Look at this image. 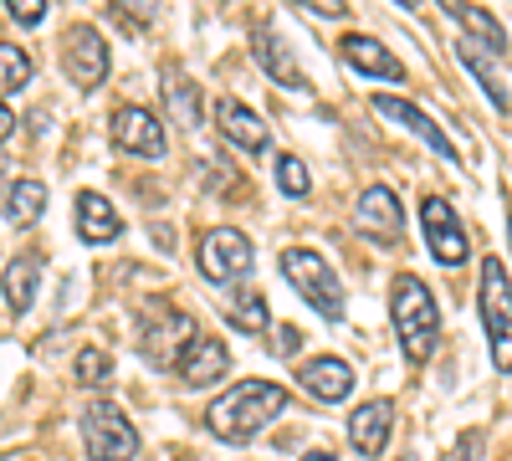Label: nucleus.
Masks as SVG:
<instances>
[{"instance_id":"obj_14","label":"nucleus","mask_w":512,"mask_h":461,"mask_svg":"<svg viewBox=\"0 0 512 461\" xmlns=\"http://www.w3.org/2000/svg\"><path fill=\"white\" fill-rule=\"evenodd\" d=\"M216 123H221V134H226L231 144H241L246 154H267V144H272L267 123L256 118L241 98H221V103H216Z\"/></svg>"},{"instance_id":"obj_16","label":"nucleus","mask_w":512,"mask_h":461,"mask_svg":"<svg viewBox=\"0 0 512 461\" xmlns=\"http://www.w3.org/2000/svg\"><path fill=\"white\" fill-rule=\"evenodd\" d=\"M118 231H123V216L113 211V200L98 190H82L77 195V236L88 246H108V241H118Z\"/></svg>"},{"instance_id":"obj_7","label":"nucleus","mask_w":512,"mask_h":461,"mask_svg":"<svg viewBox=\"0 0 512 461\" xmlns=\"http://www.w3.org/2000/svg\"><path fill=\"white\" fill-rule=\"evenodd\" d=\"M420 231H425V246H431V257L436 262H446V267H461L466 262V231H461V221H456V211H451V200L446 195H425L420 200Z\"/></svg>"},{"instance_id":"obj_26","label":"nucleus","mask_w":512,"mask_h":461,"mask_svg":"<svg viewBox=\"0 0 512 461\" xmlns=\"http://www.w3.org/2000/svg\"><path fill=\"white\" fill-rule=\"evenodd\" d=\"M231 318H236V328H246V333H262L267 328V298L256 287H236V298H231Z\"/></svg>"},{"instance_id":"obj_27","label":"nucleus","mask_w":512,"mask_h":461,"mask_svg":"<svg viewBox=\"0 0 512 461\" xmlns=\"http://www.w3.org/2000/svg\"><path fill=\"white\" fill-rule=\"evenodd\" d=\"M77 385H88V390H98V385H108L113 380V359H108V349H98V344H88V349H77Z\"/></svg>"},{"instance_id":"obj_5","label":"nucleus","mask_w":512,"mask_h":461,"mask_svg":"<svg viewBox=\"0 0 512 461\" xmlns=\"http://www.w3.org/2000/svg\"><path fill=\"white\" fill-rule=\"evenodd\" d=\"M82 441H88L93 461H134L139 456V431L113 400H93L82 410Z\"/></svg>"},{"instance_id":"obj_3","label":"nucleus","mask_w":512,"mask_h":461,"mask_svg":"<svg viewBox=\"0 0 512 461\" xmlns=\"http://www.w3.org/2000/svg\"><path fill=\"white\" fill-rule=\"evenodd\" d=\"M282 272L308 298V308H318L328 323H344V282H338V272L318 257L313 246H287L282 251Z\"/></svg>"},{"instance_id":"obj_18","label":"nucleus","mask_w":512,"mask_h":461,"mask_svg":"<svg viewBox=\"0 0 512 461\" xmlns=\"http://www.w3.org/2000/svg\"><path fill=\"white\" fill-rule=\"evenodd\" d=\"M195 344V323L190 318H180V313H169L164 323H154L144 339H139V349L154 359V364H180V354Z\"/></svg>"},{"instance_id":"obj_6","label":"nucleus","mask_w":512,"mask_h":461,"mask_svg":"<svg viewBox=\"0 0 512 461\" xmlns=\"http://www.w3.org/2000/svg\"><path fill=\"white\" fill-rule=\"evenodd\" d=\"M251 262H256V251L241 231L231 226H216V231H205L200 241V272L210 282H221V287H241L251 277Z\"/></svg>"},{"instance_id":"obj_22","label":"nucleus","mask_w":512,"mask_h":461,"mask_svg":"<svg viewBox=\"0 0 512 461\" xmlns=\"http://www.w3.org/2000/svg\"><path fill=\"white\" fill-rule=\"evenodd\" d=\"M461 26L472 31V47H482V52H492V57H507V31H502V21H497L492 11L466 6V11H461Z\"/></svg>"},{"instance_id":"obj_34","label":"nucleus","mask_w":512,"mask_h":461,"mask_svg":"<svg viewBox=\"0 0 512 461\" xmlns=\"http://www.w3.org/2000/svg\"><path fill=\"white\" fill-rule=\"evenodd\" d=\"M303 461H333V451H308Z\"/></svg>"},{"instance_id":"obj_2","label":"nucleus","mask_w":512,"mask_h":461,"mask_svg":"<svg viewBox=\"0 0 512 461\" xmlns=\"http://www.w3.org/2000/svg\"><path fill=\"white\" fill-rule=\"evenodd\" d=\"M390 318H395V339L405 349L410 364H425L436 354V339H441V308L431 298V287L420 277L400 272L395 287H390Z\"/></svg>"},{"instance_id":"obj_4","label":"nucleus","mask_w":512,"mask_h":461,"mask_svg":"<svg viewBox=\"0 0 512 461\" xmlns=\"http://www.w3.org/2000/svg\"><path fill=\"white\" fill-rule=\"evenodd\" d=\"M477 313L487 323V344H492V364L502 374H512V282L507 267L497 257L482 262V287H477Z\"/></svg>"},{"instance_id":"obj_29","label":"nucleus","mask_w":512,"mask_h":461,"mask_svg":"<svg viewBox=\"0 0 512 461\" xmlns=\"http://www.w3.org/2000/svg\"><path fill=\"white\" fill-rule=\"evenodd\" d=\"M6 11L21 26H41V21H47V0H6Z\"/></svg>"},{"instance_id":"obj_15","label":"nucleus","mask_w":512,"mask_h":461,"mask_svg":"<svg viewBox=\"0 0 512 461\" xmlns=\"http://www.w3.org/2000/svg\"><path fill=\"white\" fill-rule=\"evenodd\" d=\"M226 364H231V354H226V344L221 339H205V333H200V339L180 354V380L190 385V390H205V385H216L221 380V374H226Z\"/></svg>"},{"instance_id":"obj_17","label":"nucleus","mask_w":512,"mask_h":461,"mask_svg":"<svg viewBox=\"0 0 512 461\" xmlns=\"http://www.w3.org/2000/svg\"><path fill=\"white\" fill-rule=\"evenodd\" d=\"M251 52H256V62H262L267 67V77L277 82V88H303V67H297V57L287 52V41L272 31V26H262V31H256L251 36Z\"/></svg>"},{"instance_id":"obj_35","label":"nucleus","mask_w":512,"mask_h":461,"mask_svg":"<svg viewBox=\"0 0 512 461\" xmlns=\"http://www.w3.org/2000/svg\"><path fill=\"white\" fill-rule=\"evenodd\" d=\"M395 6H405V11H415V6H420V0H395Z\"/></svg>"},{"instance_id":"obj_19","label":"nucleus","mask_w":512,"mask_h":461,"mask_svg":"<svg viewBox=\"0 0 512 461\" xmlns=\"http://www.w3.org/2000/svg\"><path fill=\"white\" fill-rule=\"evenodd\" d=\"M344 57H349V67H359L364 77H400V62L390 57V47L384 41H374V36H344Z\"/></svg>"},{"instance_id":"obj_21","label":"nucleus","mask_w":512,"mask_h":461,"mask_svg":"<svg viewBox=\"0 0 512 461\" xmlns=\"http://www.w3.org/2000/svg\"><path fill=\"white\" fill-rule=\"evenodd\" d=\"M41 211H47V185H41V180H16L6 190V216L16 226H36Z\"/></svg>"},{"instance_id":"obj_30","label":"nucleus","mask_w":512,"mask_h":461,"mask_svg":"<svg viewBox=\"0 0 512 461\" xmlns=\"http://www.w3.org/2000/svg\"><path fill=\"white\" fill-rule=\"evenodd\" d=\"M308 11H318V16H344L349 11V0H303Z\"/></svg>"},{"instance_id":"obj_1","label":"nucleus","mask_w":512,"mask_h":461,"mask_svg":"<svg viewBox=\"0 0 512 461\" xmlns=\"http://www.w3.org/2000/svg\"><path fill=\"white\" fill-rule=\"evenodd\" d=\"M282 410H287V390L277 380H241L205 405V426L221 441H251L256 431H267Z\"/></svg>"},{"instance_id":"obj_13","label":"nucleus","mask_w":512,"mask_h":461,"mask_svg":"<svg viewBox=\"0 0 512 461\" xmlns=\"http://www.w3.org/2000/svg\"><path fill=\"white\" fill-rule=\"evenodd\" d=\"M390 431H395V405L390 400H369L349 415V441L359 456H379L390 446Z\"/></svg>"},{"instance_id":"obj_11","label":"nucleus","mask_w":512,"mask_h":461,"mask_svg":"<svg viewBox=\"0 0 512 461\" xmlns=\"http://www.w3.org/2000/svg\"><path fill=\"white\" fill-rule=\"evenodd\" d=\"M374 113H379V118H390V123H400V129H410L420 144H431L441 159H451V164L461 159V154H456V144L441 134V123H436V118H425L415 103H405V98H390V93H379V98H374Z\"/></svg>"},{"instance_id":"obj_20","label":"nucleus","mask_w":512,"mask_h":461,"mask_svg":"<svg viewBox=\"0 0 512 461\" xmlns=\"http://www.w3.org/2000/svg\"><path fill=\"white\" fill-rule=\"evenodd\" d=\"M36 282H41V257L36 251H26V257H16L6 267V303H11V313H26L36 303Z\"/></svg>"},{"instance_id":"obj_28","label":"nucleus","mask_w":512,"mask_h":461,"mask_svg":"<svg viewBox=\"0 0 512 461\" xmlns=\"http://www.w3.org/2000/svg\"><path fill=\"white\" fill-rule=\"evenodd\" d=\"M308 185H313V180H308V170H303V159H297V154H282V159H277V190L292 195V200H303Z\"/></svg>"},{"instance_id":"obj_9","label":"nucleus","mask_w":512,"mask_h":461,"mask_svg":"<svg viewBox=\"0 0 512 461\" xmlns=\"http://www.w3.org/2000/svg\"><path fill=\"white\" fill-rule=\"evenodd\" d=\"M354 231L374 236L379 246H395L405 236V211H400V195L390 185H369L354 205Z\"/></svg>"},{"instance_id":"obj_33","label":"nucleus","mask_w":512,"mask_h":461,"mask_svg":"<svg viewBox=\"0 0 512 461\" xmlns=\"http://www.w3.org/2000/svg\"><path fill=\"white\" fill-rule=\"evenodd\" d=\"M441 11H451V16H461V11H466V0H441Z\"/></svg>"},{"instance_id":"obj_12","label":"nucleus","mask_w":512,"mask_h":461,"mask_svg":"<svg viewBox=\"0 0 512 461\" xmlns=\"http://www.w3.org/2000/svg\"><path fill=\"white\" fill-rule=\"evenodd\" d=\"M297 385H303L313 400H323V405H338V400H349V390H354V369L344 359L323 354V359L297 364Z\"/></svg>"},{"instance_id":"obj_31","label":"nucleus","mask_w":512,"mask_h":461,"mask_svg":"<svg viewBox=\"0 0 512 461\" xmlns=\"http://www.w3.org/2000/svg\"><path fill=\"white\" fill-rule=\"evenodd\" d=\"M11 134H16V113H11V103H6V98H0V144H6Z\"/></svg>"},{"instance_id":"obj_24","label":"nucleus","mask_w":512,"mask_h":461,"mask_svg":"<svg viewBox=\"0 0 512 461\" xmlns=\"http://www.w3.org/2000/svg\"><path fill=\"white\" fill-rule=\"evenodd\" d=\"M456 57L466 62V72H472V77L482 82V93L492 98V108H497V113H507V108H512V98H507V88L497 82V72L482 62V47H472V41H456Z\"/></svg>"},{"instance_id":"obj_32","label":"nucleus","mask_w":512,"mask_h":461,"mask_svg":"<svg viewBox=\"0 0 512 461\" xmlns=\"http://www.w3.org/2000/svg\"><path fill=\"white\" fill-rule=\"evenodd\" d=\"M123 6H128V11H139V16H154V11H159V0H123Z\"/></svg>"},{"instance_id":"obj_8","label":"nucleus","mask_w":512,"mask_h":461,"mask_svg":"<svg viewBox=\"0 0 512 461\" xmlns=\"http://www.w3.org/2000/svg\"><path fill=\"white\" fill-rule=\"evenodd\" d=\"M62 67H67V77L77 82L82 93H93L98 82L108 77V41H103V31L98 26H72L67 41H62Z\"/></svg>"},{"instance_id":"obj_36","label":"nucleus","mask_w":512,"mask_h":461,"mask_svg":"<svg viewBox=\"0 0 512 461\" xmlns=\"http://www.w3.org/2000/svg\"><path fill=\"white\" fill-rule=\"evenodd\" d=\"M507 236H512V211H507Z\"/></svg>"},{"instance_id":"obj_25","label":"nucleus","mask_w":512,"mask_h":461,"mask_svg":"<svg viewBox=\"0 0 512 461\" xmlns=\"http://www.w3.org/2000/svg\"><path fill=\"white\" fill-rule=\"evenodd\" d=\"M26 82H31V57L16 47V41H0V98L21 93Z\"/></svg>"},{"instance_id":"obj_10","label":"nucleus","mask_w":512,"mask_h":461,"mask_svg":"<svg viewBox=\"0 0 512 461\" xmlns=\"http://www.w3.org/2000/svg\"><path fill=\"white\" fill-rule=\"evenodd\" d=\"M113 144L123 154H139V159H164V149H169L159 118L149 108H134V103L113 113Z\"/></svg>"},{"instance_id":"obj_23","label":"nucleus","mask_w":512,"mask_h":461,"mask_svg":"<svg viewBox=\"0 0 512 461\" xmlns=\"http://www.w3.org/2000/svg\"><path fill=\"white\" fill-rule=\"evenodd\" d=\"M164 108H169V118H175V123H185V129H190V123H200V88H195L190 77L169 72L164 77Z\"/></svg>"}]
</instances>
